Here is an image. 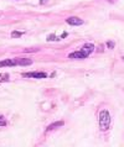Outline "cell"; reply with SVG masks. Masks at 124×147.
<instances>
[{
    "instance_id": "7",
    "label": "cell",
    "mask_w": 124,
    "mask_h": 147,
    "mask_svg": "<svg viewBox=\"0 0 124 147\" xmlns=\"http://www.w3.org/2000/svg\"><path fill=\"white\" fill-rule=\"evenodd\" d=\"M16 65L15 59H5V61H0V67H12Z\"/></svg>"
},
{
    "instance_id": "11",
    "label": "cell",
    "mask_w": 124,
    "mask_h": 147,
    "mask_svg": "<svg viewBox=\"0 0 124 147\" xmlns=\"http://www.w3.org/2000/svg\"><path fill=\"white\" fill-rule=\"evenodd\" d=\"M5 125H6V121H5L4 116L0 115V126H5Z\"/></svg>"
},
{
    "instance_id": "2",
    "label": "cell",
    "mask_w": 124,
    "mask_h": 147,
    "mask_svg": "<svg viewBox=\"0 0 124 147\" xmlns=\"http://www.w3.org/2000/svg\"><path fill=\"white\" fill-rule=\"evenodd\" d=\"M66 22L68 25H72V26H79V25L83 24V20L77 16H71V17H67L66 19Z\"/></svg>"
},
{
    "instance_id": "14",
    "label": "cell",
    "mask_w": 124,
    "mask_h": 147,
    "mask_svg": "<svg viewBox=\"0 0 124 147\" xmlns=\"http://www.w3.org/2000/svg\"><path fill=\"white\" fill-rule=\"evenodd\" d=\"M40 3H41V4H45V3H46V0H40Z\"/></svg>"
},
{
    "instance_id": "1",
    "label": "cell",
    "mask_w": 124,
    "mask_h": 147,
    "mask_svg": "<svg viewBox=\"0 0 124 147\" xmlns=\"http://www.w3.org/2000/svg\"><path fill=\"white\" fill-rule=\"evenodd\" d=\"M111 126V115L107 110H102L99 113V127L102 131H107Z\"/></svg>"
},
{
    "instance_id": "5",
    "label": "cell",
    "mask_w": 124,
    "mask_h": 147,
    "mask_svg": "<svg viewBox=\"0 0 124 147\" xmlns=\"http://www.w3.org/2000/svg\"><path fill=\"white\" fill-rule=\"evenodd\" d=\"M15 62L19 65H31L32 64V59H29V58H15Z\"/></svg>"
},
{
    "instance_id": "10",
    "label": "cell",
    "mask_w": 124,
    "mask_h": 147,
    "mask_svg": "<svg viewBox=\"0 0 124 147\" xmlns=\"http://www.w3.org/2000/svg\"><path fill=\"white\" fill-rule=\"evenodd\" d=\"M21 35H22V32H20V31H12V32H11V36L12 37H20Z\"/></svg>"
},
{
    "instance_id": "8",
    "label": "cell",
    "mask_w": 124,
    "mask_h": 147,
    "mask_svg": "<svg viewBox=\"0 0 124 147\" xmlns=\"http://www.w3.org/2000/svg\"><path fill=\"white\" fill-rule=\"evenodd\" d=\"M65 125V121H56V123L51 124V125H49L47 126V129H46V131H51V130H55L56 127H61Z\"/></svg>"
},
{
    "instance_id": "15",
    "label": "cell",
    "mask_w": 124,
    "mask_h": 147,
    "mask_svg": "<svg viewBox=\"0 0 124 147\" xmlns=\"http://www.w3.org/2000/svg\"><path fill=\"white\" fill-rule=\"evenodd\" d=\"M108 1H109V3H116L117 0H108Z\"/></svg>"
},
{
    "instance_id": "9",
    "label": "cell",
    "mask_w": 124,
    "mask_h": 147,
    "mask_svg": "<svg viewBox=\"0 0 124 147\" xmlns=\"http://www.w3.org/2000/svg\"><path fill=\"white\" fill-rule=\"evenodd\" d=\"M47 41H60V38L56 37V35H49L47 36Z\"/></svg>"
},
{
    "instance_id": "3",
    "label": "cell",
    "mask_w": 124,
    "mask_h": 147,
    "mask_svg": "<svg viewBox=\"0 0 124 147\" xmlns=\"http://www.w3.org/2000/svg\"><path fill=\"white\" fill-rule=\"evenodd\" d=\"M22 77H30V78H37V79H42V78H46L47 74L44 73V72H34V73H25L22 74Z\"/></svg>"
},
{
    "instance_id": "12",
    "label": "cell",
    "mask_w": 124,
    "mask_h": 147,
    "mask_svg": "<svg viewBox=\"0 0 124 147\" xmlns=\"http://www.w3.org/2000/svg\"><path fill=\"white\" fill-rule=\"evenodd\" d=\"M8 78H9V75L8 74H0V82H3V80H8Z\"/></svg>"
},
{
    "instance_id": "6",
    "label": "cell",
    "mask_w": 124,
    "mask_h": 147,
    "mask_svg": "<svg viewBox=\"0 0 124 147\" xmlns=\"http://www.w3.org/2000/svg\"><path fill=\"white\" fill-rule=\"evenodd\" d=\"M82 51L86 53L87 56H89V54L94 51V46L92 45V43H86V45L82 47Z\"/></svg>"
},
{
    "instance_id": "4",
    "label": "cell",
    "mask_w": 124,
    "mask_h": 147,
    "mask_svg": "<svg viewBox=\"0 0 124 147\" xmlns=\"http://www.w3.org/2000/svg\"><path fill=\"white\" fill-rule=\"evenodd\" d=\"M88 56H87L86 53L83 52L82 49L81 51H77V52H73V53H70L68 54V58H78V59H84V58H87Z\"/></svg>"
},
{
    "instance_id": "13",
    "label": "cell",
    "mask_w": 124,
    "mask_h": 147,
    "mask_svg": "<svg viewBox=\"0 0 124 147\" xmlns=\"http://www.w3.org/2000/svg\"><path fill=\"white\" fill-rule=\"evenodd\" d=\"M107 46L108 47H109V48H113V47H114V42H107Z\"/></svg>"
}]
</instances>
